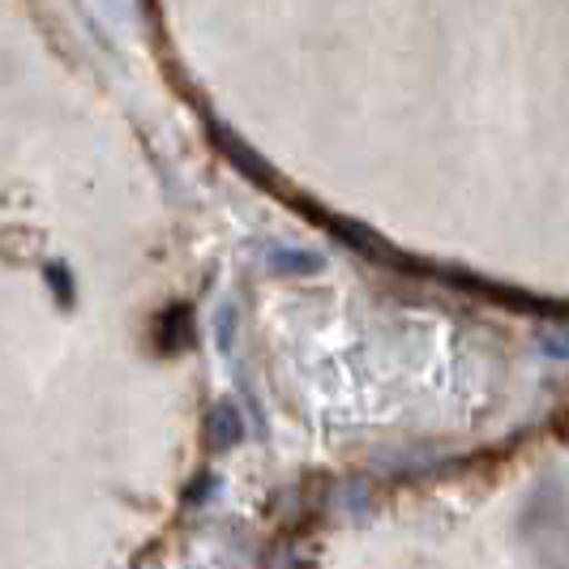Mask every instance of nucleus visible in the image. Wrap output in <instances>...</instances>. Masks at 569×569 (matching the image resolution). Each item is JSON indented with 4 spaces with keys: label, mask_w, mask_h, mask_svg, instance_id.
<instances>
[{
    "label": "nucleus",
    "mask_w": 569,
    "mask_h": 569,
    "mask_svg": "<svg viewBox=\"0 0 569 569\" xmlns=\"http://www.w3.org/2000/svg\"><path fill=\"white\" fill-rule=\"evenodd\" d=\"M210 437H214V446H228V441L240 437V420L231 416V407H219V411H214V432H210Z\"/></svg>",
    "instance_id": "nucleus-1"
}]
</instances>
